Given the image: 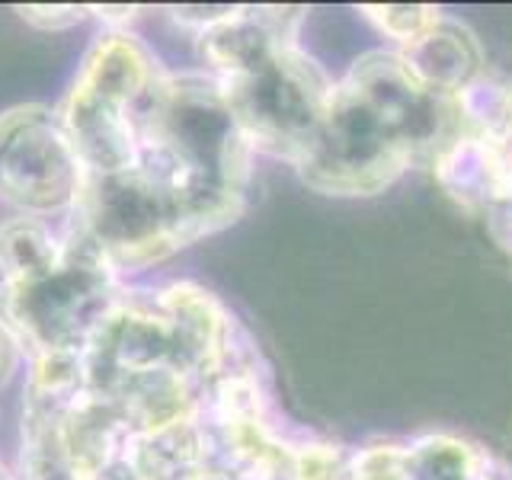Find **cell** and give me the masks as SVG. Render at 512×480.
Segmentation results:
<instances>
[{"instance_id": "cell-1", "label": "cell", "mask_w": 512, "mask_h": 480, "mask_svg": "<svg viewBox=\"0 0 512 480\" xmlns=\"http://www.w3.org/2000/svg\"><path fill=\"white\" fill-rule=\"evenodd\" d=\"M461 135L458 96L429 90L404 55L372 52L333 87L301 180L327 196H372L416 157H439Z\"/></svg>"}, {"instance_id": "cell-2", "label": "cell", "mask_w": 512, "mask_h": 480, "mask_svg": "<svg viewBox=\"0 0 512 480\" xmlns=\"http://www.w3.org/2000/svg\"><path fill=\"white\" fill-rule=\"evenodd\" d=\"M119 295V272L68 221L61 234V263L52 272L26 285H0V324L32 359L80 352Z\"/></svg>"}, {"instance_id": "cell-3", "label": "cell", "mask_w": 512, "mask_h": 480, "mask_svg": "<svg viewBox=\"0 0 512 480\" xmlns=\"http://www.w3.org/2000/svg\"><path fill=\"white\" fill-rule=\"evenodd\" d=\"M218 87L250 148L256 144L292 164L308 151L333 96L327 77L295 42L276 48L247 74L218 80Z\"/></svg>"}, {"instance_id": "cell-4", "label": "cell", "mask_w": 512, "mask_h": 480, "mask_svg": "<svg viewBox=\"0 0 512 480\" xmlns=\"http://www.w3.org/2000/svg\"><path fill=\"white\" fill-rule=\"evenodd\" d=\"M87 170L55 112L16 106L0 116V199L29 218H71Z\"/></svg>"}, {"instance_id": "cell-5", "label": "cell", "mask_w": 512, "mask_h": 480, "mask_svg": "<svg viewBox=\"0 0 512 480\" xmlns=\"http://www.w3.org/2000/svg\"><path fill=\"white\" fill-rule=\"evenodd\" d=\"M157 77L160 71L154 68L148 48L125 36L122 29H112L90 45L71 87L109 106L138 109Z\"/></svg>"}, {"instance_id": "cell-6", "label": "cell", "mask_w": 512, "mask_h": 480, "mask_svg": "<svg viewBox=\"0 0 512 480\" xmlns=\"http://www.w3.org/2000/svg\"><path fill=\"white\" fill-rule=\"evenodd\" d=\"M404 61L429 90L458 96L480 77V48L458 23L439 20L429 32L407 45Z\"/></svg>"}, {"instance_id": "cell-7", "label": "cell", "mask_w": 512, "mask_h": 480, "mask_svg": "<svg viewBox=\"0 0 512 480\" xmlns=\"http://www.w3.org/2000/svg\"><path fill=\"white\" fill-rule=\"evenodd\" d=\"M61 263V237L48 221L13 215L0 224V285H26L42 279Z\"/></svg>"}, {"instance_id": "cell-8", "label": "cell", "mask_w": 512, "mask_h": 480, "mask_svg": "<svg viewBox=\"0 0 512 480\" xmlns=\"http://www.w3.org/2000/svg\"><path fill=\"white\" fill-rule=\"evenodd\" d=\"M410 480H468L471 452L452 439H426L407 452Z\"/></svg>"}, {"instance_id": "cell-9", "label": "cell", "mask_w": 512, "mask_h": 480, "mask_svg": "<svg viewBox=\"0 0 512 480\" xmlns=\"http://www.w3.org/2000/svg\"><path fill=\"white\" fill-rule=\"evenodd\" d=\"M365 16L372 23H378L381 32H388L391 39L404 45L416 42L423 32H429L442 20L439 10H432V7H365Z\"/></svg>"}, {"instance_id": "cell-10", "label": "cell", "mask_w": 512, "mask_h": 480, "mask_svg": "<svg viewBox=\"0 0 512 480\" xmlns=\"http://www.w3.org/2000/svg\"><path fill=\"white\" fill-rule=\"evenodd\" d=\"M349 480H410V461L407 452L397 445H375L352 464Z\"/></svg>"}, {"instance_id": "cell-11", "label": "cell", "mask_w": 512, "mask_h": 480, "mask_svg": "<svg viewBox=\"0 0 512 480\" xmlns=\"http://www.w3.org/2000/svg\"><path fill=\"white\" fill-rule=\"evenodd\" d=\"M340 452L330 445H311L292 455V480H340Z\"/></svg>"}, {"instance_id": "cell-12", "label": "cell", "mask_w": 512, "mask_h": 480, "mask_svg": "<svg viewBox=\"0 0 512 480\" xmlns=\"http://www.w3.org/2000/svg\"><path fill=\"white\" fill-rule=\"evenodd\" d=\"M20 13L39 29H68L84 20V7H20Z\"/></svg>"}, {"instance_id": "cell-13", "label": "cell", "mask_w": 512, "mask_h": 480, "mask_svg": "<svg viewBox=\"0 0 512 480\" xmlns=\"http://www.w3.org/2000/svg\"><path fill=\"white\" fill-rule=\"evenodd\" d=\"M16 362H20V343H16L10 330L0 324V388H4L10 375L16 372Z\"/></svg>"}]
</instances>
